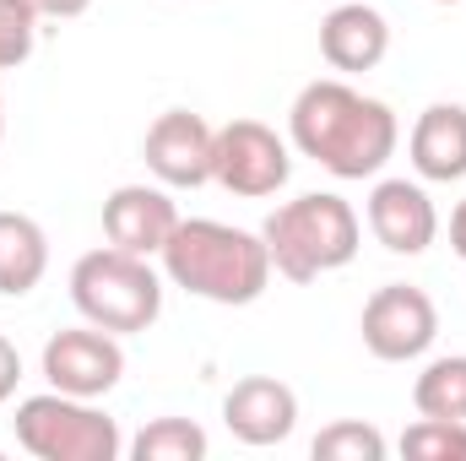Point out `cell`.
<instances>
[{"mask_svg":"<svg viewBox=\"0 0 466 461\" xmlns=\"http://www.w3.org/2000/svg\"><path fill=\"white\" fill-rule=\"evenodd\" d=\"M288 141L299 158L320 163L331 179H380V169L396 158L401 125L390 104L358 93L342 77H320L299 87L288 109Z\"/></svg>","mask_w":466,"mask_h":461,"instance_id":"cell-1","label":"cell"},{"mask_svg":"<svg viewBox=\"0 0 466 461\" xmlns=\"http://www.w3.org/2000/svg\"><path fill=\"white\" fill-rule=\"evenodd\" d=\"M163 277L174 288H185L190 299L223 304V310H244L271 288V255L266 239L249 229H233L218 218H179V229L163 244Z\"/></svg>","mask_w":466,"mask_h":461,"instance_id":"cell-2","label":"cell"},{"mask_svg":"<svg viewBox=\"0 0 466 461\" xmlns=\"http://www.w3.org/2000/svg\"><path fill=\"white\" fill-rule=\"evenodd\" d=\"M260 239H266V255H271L277 277L315 282L326 271L352 266V255L363 244V223H358L352 201H342L337 190H309L299 201H282L260 223Z\"/></svg>","mask_w":466,"mask_h":461,"instance_id":"cell-3","label":"cell"},{"mask_svg":"<svg viewBox=\"0 0 466 461\" xmlns=\"http://www.w3.org/2000/svg\"><path fill=\"white\" fill-rule=\"evenodd\" d=\"M71 304L82 321H93L115 337H136L163 315V277L152 271L147 255L104 244L71 266Z\"/></svg>","mask_w":466,"mask_h":461,"instance_id":"cell-4","label":"cell"},{"mask_svg":"<svg viewBox=\"0 0 466 461\" xmlns=\"http://www.w3.org/2000/svg\"><path fill=\"white\" fill-rule=\"evenodd\" d=\"M16 446L38 461H119L125 456V435L119 424L87 396H66V391H38L16 402Z\"/></svg>","mask_w":466,"mask_h":461,"instance_id":"cell-5","label":"cell"},{"mask_svg":"<svg viewBox=\"0 0 466 461\" xmlns=\"http://www.w3.org/2000/svg\"><path fill=\"white\" fill-rule=\"evenodd\" d=\"M293 179V141L260 119H228L212 141V185L244 201H266Z\"/></svg>","mask_w":466,"mask_h":461,"instance_id":"cell-6","label":"cell"},{"mask_svg":"<svg viewBox=\"0 0 466 461\" xmlns=\"http://www.w3.org/2000/svg\"><path fill=\"white\" fill-rule=\"evenodd\" d=\"M358 332H363V347L380 364H412L440 337V304L412 282H385V288L369 293Z\"/></svg>","mask_w":466,"mask_h":461,"instance_id":"cell-7","label":"cell"},{"mask_svg":"<svg viewBox=\"0 0 466 461\" xmlns=\"http://www.w3.org/2000/svg\"><path fill=\"white\" fill-rule=\"evenodd\" d=\"M44 380L66 396H87V402H104L125 380V347L115 332L104 326H66L44 343Z\"/></svg>","mask_w":466,"mask_h":461,"instance_id":"cell-8","label":"cell"},{"mask_svg":"<svg viewBox=\"0 0 466 461\" xmlns=\"http://www.w3.org/2000/svg\"><path fill=\"white\" fill-rule=\"evenodd\" d=\"M212 141H218V130L196 109H163L147 125L141 158H147V169H152L157 185H168V190H201V185H212Z\"/></svg>","mask_w":466,"mask_h":461,"instance_id":"cell-9","label":"cell"},{"mask_svg":"<svg viewBox=\"0 0 466 461\" xmlns=\"http://www.w3.org/2000/svg\"><path fill=\"white\" fill-rule=\"evenodd\" d=\"M223 424L238 446H255V451L282 446L299 429V391L277 374H244L223 396Z\"/></svg>","mask_w":466,"mask_h":461,"instance_id":"cell-10","label":"cell"},{"mask_svg":"<svg viewBox=\"0 0 466 461\" xmlns=\"http://www.w3.org/2000/svg\"><path fill=\"white\" fill-rule=\"evenodd\" d=\"M363 218L390 255H423L440 239V212H434L423 179H374Z\"/></svg>","mask_w":466,"mask_h":461,"instance_id":"cell-11","label":"cell"},{"mask_svg":"<svg viewBox=\"0 0 466 461\" xmlns=\"http://www.w3.org/2000/svg\"><path fill=\"white\" fill-rule=\"evenodd\" d=\"M179 229V207L168 185H119L104 201V239L130 255H163L168 233Z\"/></svg>","mask_w":466,"mask_h":461,"instance_id":"cell-12","label":"cell"},{"mask_svg":"<svg viewBox=\"0 0 466 461\" xmlns=\"http://www.w3.org/2000/svg\"><path fill=\"white\" fill-rule=\"evenodd\" d=\"M320 55H326V66L342 71V77L374 71V66L390 55V22H385L374 5H363V0H342V5H331L326 22H320Z\"/></svg>","mask_w":466,"mask_h":461,"instance_id":"cell-13","label":"cell"},{"mask_svg":"<svg viewBox=\"0 0 466 461\" xmlns=\"http://www.w3.org/2000/svg\"><path fill=\"white\" fill-rule=\"evenodd\" d=\"M407 158L423 185L466 179V104H429L407 136Z\"/></svg>","mask_w":466,"mask_h":461,"instance_id":"cell-14","label":"cell"},{"mask_svg":"<svg viewBox=\"0 0 466 461\" xmlns=\"http://www.w3.org/2000/svg\"><path fill=\"white\" fill-rule=\"evenodd\" d=\"M49 271V233L27 212H0V299H27Z\"/></svg>","mask_w":466,"mask_h":461,"instance_id":"cell-15","label":"cell"},{"mask_svg":"<svg viewBox=\"0 0 466 461\" xmlns=\"http://www.w3.org/2000/svg\"><path fill=\"white\" fill-rule=\"evenodd\" d=\"M412 407H418V418L466 424V353H440L423 364V374L412 380Z\"/></svg>","mask_w":466,"mask_h":461,"instance_id":"cell-16","label":"cell"},{"mask_svg":"<svg viewBox=\"0 0 466 461\" xmlns=\"http://www.w3.org/2000/svg\"><path fill=\"white\" fill-rule=\"evenodd\" d=\"M125 451L136 461H207L212 440H207V429L190 424V418H152Z\"/></svg>","mask_w":466,"mask_h":461,"instance_id":"cell-17","label":"cell"},{"mask_svg":"<svg viewBox=\"0 0 466 461\" xmlns=\"http://www.w3.org/2000/svg\"><path fill=\"white\" fill-rule=\"evenodd\" d=\"M385 435L363 418H342V424H326L315 440H309V456L315 461H385Z\"/></svg>","mask_w":466,"mask_h":461,"instance_id":"cell-18","label":"cell"},{"mask_svg":"<svg viewBox=\"0 0 466 461\" xmlns=\"http://www.w3.org/2000/svg\"><path fill=\"white\" fill-rule=\"evenodd\" d=\"M401 456L412 461H466V424L456 418H418L401 435Z\"/></svg>","mask_w":466,"mask_h":461,"instance_id":"cell-19","label":"cell"},{"mask_svg":"<svg viewBox=\"0 0 466 461\" xmlns=\"http://www.w3.org/2000/svg\"><path fill=\"white\" fill-rule=\"evenodd\" d=\"M38 11L27 0H0V71H16L38 49Z\"/></svg>","mask_w":466,"mask_h":461,"instance_id":"cell-20","label":"cell"},{"mask_svg":"<svg viewBox=\"0 0 466 461\" xmlns=\"http://www.w3.org/2000/svg\"><path fill=\"white\" fill-rule=\"evenodd\" d=\"M16 385H22V353L11 337H0V407L16 396Z\"/></svg>","mask_w":466,"mask_h":461,"instance_id":"cell-21","label":"cell"},{"mask_svg":"<svg viewBox=\"0 0 466 461\" xmlns=\"http://www.w3.org/2000/svg\"><path fill=\"white\" fill-rule=\"evenodd\" d=\"M44 22H71V16H87L93 11V0H27Z\"/></svg>","mask_w":466,"mask_h":461,"instance_id":"cell-22","label":"cell"},{"mask_svg":"<svg viewBox=\"0 0 466 461\" xmlns=\"http://www.w3.org/2000/svg\"><path fill=\"white\" fill-rule=\"evenodd\" d=\"M451 250L466 261V201H456V212H451Z\"/></svg>","mask_w":466,"mask_h":461,"instance_id":"cell-23","label":"cell"},{"mask_svg":"<svg viewBox=\"0 0 466 461\" xmlns=\"http://www.w3.org/2000/svg\"><path fill=\"white\" fill-rule=\"evenodd\" d=\"M0 141H5V93H0Z\"/></svg>","mask_w":466,"mask_h":461,"instance_id":"cell-24","label":"cell"},{"mask_svg":"<svg viewBox=\"0 0 466 461\" xmlns=\"http://www.w3.org/2000/svg\"><path fill=\"white\" fill-rule=\"evenodd\" d=\"M434 5H456V0H434Z\"/></svg>","mask_w":466,"mask_h":461,"instance_id":"cell-25","label":"cell"}]
</instances>
